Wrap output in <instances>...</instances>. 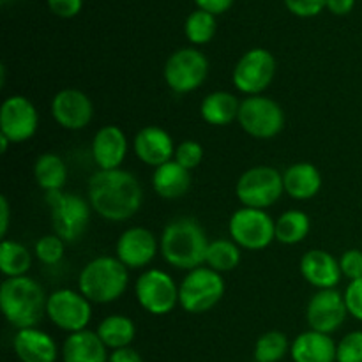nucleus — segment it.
Returning <instances> with one entry per match:
<instances>
[{
    "instance_id": "f257e3e1",
    "label": "nucleus",
    "mask_w": 362,
    "mask_h": 362,
    "mask_svg": "<svg viewBox=\"0 0 362 362\" xmlns=\"http://www.w3.org/2000/svg\"><path fill=\"white\" fill-rule=\"evenodd\" d=\"M87 200L99 218L124 223L141 209L144 187L127 170H98L88 179Z\"/></svg>"
},
{
    "instance_id": "f03ea898",
    "label": "nucleus",
    "mask_w": 362,
    "mask_h": 362,
    "mask_svg": "<svg viewBox=\"0 0 362 362\" xmlns=\"http://www.w3.org/2000/svg\"><path fill=\"white\" fill-rule=\"evenodd\" d=\"M207 233L193 218H175L163 228L159 237V253L163 260L179 271H193L205 265L209 250Z\"/></svg>"
},
{
    "instance_id": "7ed1b4c3",
    "label": "nucleus",
    "mask_w": 362,
    "mask_h": 362,
    "mask_svg": "<svg viewBox=\"0 0 362 362\" xmlns=\"http://www.w3.org/2000/svg\"><path fill=\"white\" fill-rule=\"evenodd\" d=\"M45 288L30 276L6 278L0 285V310L14 329L37 327L46 317Z\"/></svg>"
},
{
    "instance_id": "20e7f679",
    "label": "nucleus",
    "mask_w": 362,
    "mask_h": 362,
    "mask_svg": "<svg viewBox=\"0 0 362 362\" xmlns=\"http://www.w3.org/2000/svg\"><path fill=\"white\" fill-rule=\"evenodd\" d=\"M129 286V269L117 257L103 255L88 262L78 276V290L92 304L119 300Z\"/></svg>"
},
{
    "instance_id": "39448f33",
    "label": "nucleus",
    "mask_w": 362,
    "mask_h": 362,
    "mask_svg": "<svg viewBox=\"0 0 362 362\" xmlns=\"http://www.w3.org/2000/svg\"><path fill=\"white\" fill-rule=\"evenodd\" d=\"M226 283L223 274L207 265L186 272L179 285V306L186 313L204 315L218 306L225 297Z\"/></svg>"
},
{
    "instance_id": "423d86ee",
    "label": "nucleus",
    "mask_w": 362,
    "mask_h": 362,
    "mask_svg": "<svg viewBox=\"0 0 362 362\" xmlns=\"http://www.w3.org/2000/svg\"><path fill=\"white\" fill-rule=\"evenodd\" d=\"M285 193L283 173L274 166L258 165L247 168L235 184V197L243 207L267 211Z\"/></svg>"
},
{
    "instance_id": "0eeeda50",
    "label": "nucleus",
    "mask_w": 362,
    "mask_h": 362,
    "mask_svg": "<svg viewBox=\"0 0 362 362\" xmlns=\"http://www.w3.org/2000/svg\"><path fill=\"white\" fill-rule=\"evenodd\" d=\"M237 122L255 140H272L285 129V112L267 95H250L240 101Z\"/></svg>"
},
{
    "instance_id": "6e6552de",
    "label": "nucleus",
    "mask_w": 362,
    "mask_h": 362,
    "mask_svg": "<svg viewBox=\"0 0 362 362\" xmlns=\"http://www.w3.org/2000/svg\"><path fill=\"white\" fill-rule=\"evenodd\" d=\"M134 297L152 317H166L179 306V285L163 269H145L134 283Z\"/></svg>"
},
{
    "instance_id": "1a4fd4ad",
    "label": "nucleus",
    "mask_w": 362,
    "mask_h": 362,
    "mask_svg": "<svg viewBox=\"0 0 362 362\" xmlns=\"http://www.w3.org/2000/svg\"><path fill=\"white\" fill-rule=\"evenodd\" d=\"M209 59L198 48H180L166 59L163 78L175 94H191L205 83Z\"/></svg>"
},
{
    "instance_id": "9d476101",
    "label": "nucleus",
    "mask_w": 362,
    "mask_h": 362,
    "mask_svg": "<svg viewBox=\"0 0 362 362\" xmlns=\"http://www.w3.org/2000/svg\"><path fill=\"white\" fill-rule=\"evenodd\" d=\"M228 233L240 250L262 251L276 240V221L267 211L240 207L230 216Z\"/></svg>"
},
{
    "instance_id": "9b49d317",
    "label": "nucleus",
    "mask_w": 362,
    "mask_h": 362,
    "mask_svg": "<svg viewBox=\"0 0 362 362\" xmlns=\"http://www.w3.org/2000/svg\"><path fill=\"white\" fill-rule=\"evenodd\" d=\"M46 318L69 334L85 331L92 320V303L80 290L59 288L48 296Z\"/></svg>"
},
{
    "instance_id": "f8f14e48",
    "label": "nucleus",
    "mask_w": 362,
    "mask_h": 362,
    "mask_svg": "<svg viewBox=\"0 0 362 362\" xmlns=\"http://www.w3.org/2000/svg\"><path fill=\"white\" fill-rule=\"evenodd\" d=\"M276 76V59L269 49L251 48L237 60L232 83L246 98L260 95L271 87Z\"/></svg>"
},
{
    "instance_id": "ddd939ff",
    "label": "nucleus",
    "mask_w": 362,
    "mask_h": 362,
    "mask_svg": "<svg viewBox=\"0 0 362 362\" xmlns=\"http://www.w3.org/2000/svg\"><path fill=\"white\" fill-rule=\"evenodd\" d=\"M90 214L92 207L88 200L76 193H64L59 202L49 207L53 233L66 243H78L87 232Z\"/></svg>"
},
{
    "instance_id": "4468645a",
    "label": "nucleus",
    "mask_w": 362,
    "mask_h": 362,
    "mask_svg": "<svg viewBox=\"0 0 362 362\" xmlns=\"http://www.w3.org/2000/svg\"><path fill=\"white\" fill-rule=\"evenodd\" d=\"M39 113L34 103L21 94L9 95L0 106V134L11 144H25L37 133Z\"/></svg>"
},
{
    "instance_id": "2eb2a0df",
    "label": "nucleus",
    "mask_w": 362,
    "mask_h": 362,
    "mask_svg": "<svg viewBox=\"0 0 362 362\" xmlns=\"http://www.w3.org/2000/svg\"><path fill=\"white\" fill-rule=\"evenodd\" d=\"M345 297L336 288L317 290L306 306V322L311 331L324 332L331 336L338 331L346 320Z\"/></svg>"
},
{
    "instance_id": "dca6fc26",
    "label": "nucleus",
    "mask_w": 362,
    "mask_h": 362,
    "mask_svg": "<svg viewBox=\"0 0 362 362\" xmlns=\"http://www.w3.org/2000/svg\"><path fill=\"white\" fill-rule=\"evenodd\" d=\"M159 253V240L145 226H131L124 230L115 244V257L129 271L148 267Z\"/></svg>"
},
{
    "instance_id": "f3484780",
    "label": "nucleus",
    "mask_w": 362,
    "mask_h": 362,
    "mask_svg": "<svg viewBox=\"0 0 362 362\" xmlns=\"http://www.w3.org/2000/svg\"><path fill=\"white\" fill-rule=\"evenodd\" d=\"M49 112H52L53 120L62 129L80 131L90 124L94 117V105L83 90L62 88L53 95L49 103Z\"/></svg>"
},
{
    "instance_id": "a211bd4d",
    "label": "nucleus",
    "mask_w": 362,
    "mask_h": 362,
    "mask_svg": "<svg viewBox=\"0 0 362 362\" xmlns=\"http://www.w3.org/2000/svg\"><path fill=\"white\" fill-rule=\"evenodd\" d=\"M129 151L126 133L119 126L106 124L95 131L90 144V154L99 170H117L124 165Z\"/></svg>"
},
{
    "instance_id": "6ab92c4d",
    "label": "nucleus",
    "mask_w": 362,
    "mask_h": 362,
    "mask_svg": "<svg viewBox=\"0 0 362 362\" xmlns=\"http://www.w3.org/2000/svg\"><path fill=\"white\" fill-rule=\"evenodd\" d=\"M175 147L172 134L159 126L141 127L133 140L134 156L144 165L152 166V168L172 161L175 156Z\"/></svg>"
},
{
    "instance_id": "aec40b11",
    "label": "nucleus",
    "mask_w": 362,
    "mask_h": 362,
    "mask_svg": "<svg viewBox=\"0 0 362 362\" xmlns=\"http://www.w3.org/2000/svg\"><path fill=\"white\" fill-rule=\"evenodd\" d=\"M300 276L317 290H332L339 285L343 274L339 260L325 250H310L299 262Z\"/></svg>"
},
{
    "instance_id": "412c9836",
    "label": "nucleus",
    "mask_w": 362,
    "mask_h": 362,
    "mask_svg": "<svg viewBox=\"0 0 362 362\" xmlns=\"http://www.w3.org/2000/svg\"><path fill=\"white\" fill-rule=\"evenodd\" d=\"M13 349L20 362H55L59 357L55 339L37 327L16 331Z\"/></svg>"
},
{
    "instance_id": "4be33fe9",
    "label": "nucleus",
    "mask_w": 362,
    "mask_h": 362,
    "mask_svg": "<svg viewBox=\"0 0 362 362\" xmlns=\"http://www.w3.org/2000/svg\"><path fill=\"white\" fill-rule=\"evenodd\" d=\"M283 186L292 200H311L322 189V173L313 163H293L283 172Z\"/></svg>"
},
{
    "instance_id": "5701e85b",
    "label": "nucleus",
    "mask_w": 362,
    "mask_h": 362,
    "mask_svg": "<svg viewBox=\"0 0 362 362\" xmlns=\"http://www.w3.org/2000/svg\"><path fill=\"white\" fill-rule=\"evenodd\" d=\"M338 343L329 334L317 331L300 332L290 345L293 362H336Z\"/></svg>"
},
{
    "instance_id": "b1692460",
    "label": "nucleus",
    "mask_w": 362,
    "mask_h": 362,
    "mask_svg": "<svg viewBox=\"0 0 362 362\" xmlns=\"http://www.w3.org/2000/svg\"><path fill=\"white\" fill-rule=\"evenodd\" d=\"M64 362H108V349L95 331L74 332L66 338L62 345Z\"/></svg>"
},
{
    "instance_id": "393cba45",
    "label": "nucleus",
    "mask_w": 362,
    "mask_h": 362,
    "mask_svg": "<svg viewBox=\"0 0 362 362\" xmlns=\"http://www.w3.org/2000/svg\"><path fill=\"white\" fill-rule=\"evenodd\" d=\"M152 187L163 200H179L189 191L191 172L180 166L175 159L154 168Z\"/></svg>"
},
{
    "instance_id": "a878e982",
    "label": "nucleus",
    "mask_w": 362,
    "mask_h": 362,
    "mask_svg": "<svg viewBox=\"0 0 362 362\" xmlns=\"http://www.w3.org/2000/svg\"><path fill=\"white\" fill-rule=\"evenodd\" d=\"M239 98L226 90L211 92L200 103L202 120L214 127H225L235 122L237 117H239Z\"/></svg>"
},
{
    "instance_id": "bb28decb",
    "label": "nucleus",
    "mask_w": 362,
    "mask_h": 362,
    "mask_svg": "<svg viewBox=\"0 0 362 362\" xmlns=\"http://www.w3.org/2000/svg\"><path fill=\"white\" fill-rule=\"evenodd\" d=\"M98 336L106 349L120 350L131 346L136 338V325L126 315H108L98 325Z\"/></svg>"
},
{
    "instance_id": "cd10ccee",
    "label": "nucleus",
    "mask_w": 362,
    "mask_h": 362,
    "mask_svg": "<svg viewBox=\"0 0 362 362\" xmlns=\"http://www.w3.org/2000/svg\"><path fill=\"white\" fill-rule=\"evenodd\" d=\"M34 179L45 193L62 191L67 182V166L55 152H45L34 163Z\"/></svg>"
},
{
    "instance_id": "c85d7f7f",
    "label": "nucleus",
    "mask_w": 362,
    "mask_h": 362,
    "mask_svg": "<svg viewBox=\"0 0 362 362\" xmlns=\"http://www.w3.org/2000/svg\"><path fill=\"white\" fill-rule=\"evenodd\" d=\"M32 257L25 244L18 243V240L4 239L0 243V272L6 278H21L27 276L32 267Z\"/></svg>"
},
{
    "instance_id": "c756f323",
    "label": "nucleus",
    "mask_w": 362,
    "mask_h": 362,
    "mask_svg": "<svg viewBox=\"0 0 362 362\" xmlns=\"http://www.w3.org/2000/svg\"><path fill=\"white\" fill-rule=\"evenodd\" d=\"M311 232V218L303 211L290 209L276 219V240L285 246L303 243Z\"/></svg>"
},
{
    "instance_id": "7c9ffc66",
    "label": "nucleus",
    "mask_w": 362,
    "mask_h": 362,
    "mask_svg": "<svg viewBox=\"0 0 362 362\" xmlns=\"http://www.w3.org/2000/svg\"><path fill=\"white\" fill-rule=\"evenodd\" d=\"M239 244L233 243L232 239H219L211 240L207 250V257H205V265L211 267L212 271L225 274V272H232L239 267L240 260H243V253H240Z\"/></svg>"
},
{
    "instance_id": "2f4dec72",
    "label": "nucleus",
    "mask_w": 362,
    "mask_h": 362,
    "mask_svg": "<svg viewBox=\"0 0 362 362\" xmlns=\"http://www.w3.org/2000/svg\"><path fill=\"white\" fill-rule=\"evenodd\" d=\"M288 338L285 332L269 331L262 334L255 343V361L257 362H279L290 354Z\"/></svg>"
},
{
    "instance_id": "473e14b6",
    "label": "nucleus",
    "mask_w": 362,
    "mask_h": 362,
    "mask_svg": "<svg viewBox=\"0 0 362 362\" xmlns=\"http://www.w3.org/2000/svg\"><path fill=\"white\" fill-rule=\"evenodd\" d=\"M184 34L187 41L193 45L202 46L212 41L216 34V16L204 9H197L186 18L184 23Z\"/></svg>"
},
{
    "instance_id": "72a5a7b5",
    "label": "nucleus",
    "mask_w": 362,
    "mask_h": 362,
    "mask_svg": "<svg viewBox=\"0 0 362 362\" xmlns=\"http://www.w3.org/2000/svg\"><path fill=\"white\" fill-rule=\"evenodd\" d=\"M66 255V240L60 239L57 233L42 235L35 240L34 257L45 265H57L62 262Z\"/></svg>"
},
{
    "instance_id": "f704fd0d",
    "label": "nucleus",
    "mask_w": 362,
    "mask_h": 362,
    "mask_svg": "<svg viewBox=\"0 0 362 362\" xmlns=\"http://www.w3.org/2000/svg\"><path fill=\"white\" fill-rule=\"evenodd\" d=\"M336 362H362V331H352L339 339Z\"/></svg>"
},
{
    "instance_id": "c9c22d12",
    "label": "nucleus",
    "mask_w": 362,
    "mask_h": 362,
    "mask_svg": "<svg viewBox=\"0 0 362 362\" xmlns=\"http://www.w3.org/2000/svg\"><path fill=\"white\" fill-rule=\"evenodd\" d=\"M180 166L193 172L194 168L202 165L204 161V147L194 140H184L175 147V156H173Z\"/></svg>"
},
{
    "instance_id": "e433bc0d",
    "label": "nucleus",
    "mask_w": 362,
    "mask_h": 362,
    "mask_svg": "<svg viewBox=\"0 0 362 362\" xmlns=\"http://www.w3.org/2000/svg\"><path fill=\"white\" fill-rule=\"evenodd\" d=\"M339 267H341L343 278H349L350 281L362 278V251L356 250H346L345 253L339 257Z\"/></svg>"
},
{
    "instance_id": "4c0bfd02",
    "label": "nucleus",
    "mask_w": 362,
    "mask_h": 362,
    "mask_svg": "<svg viewBox=\"0 0 362 362\" xmlns=\"http://www.w3.org/2000/svg\"><path fill=\"white\" fill-rule=\"evenodd\" d=\"M343 297H345V304L350 317L362 322V278L350 281Z\"/></svg>"
},
{
    "instance_id": "58836bf2",
    "label": "nucleus",
    "mask_w": 362,
    "mask_h": 362,
    "mask_svg": "<svg viewBox=\"0 0 362 362\" xmlns=\"http://www.w3.org/2000/svg\"><path fill=\"white\" fill-rule=\"evenodd\" d=\"M285 6L296 16L310 18L320 14L327 6V0H285Z\"/></svg>"
},
{
    "instance_id": "ea45409f",
    "label": "nucleus",
    "mask_w": 362,
    "mask_h": 362,
    "mask_svg": "<svg viewBox=\"0 0 362 362\" xmlns=\"http://www.w3.org/2000/svg\"><path fill=\"white\" fill-rule=\"evenodd\" d=\"M48 6L53 14L60 18H73L81 11L83 0H48Z\"/></svg>"
},
{
    "instance_id": "a19ab883",
    "label": "nucleus",
    "mask_w": 362,
    "mask_h": 362,
    "mask_svg": "<svg viewBox=\"0 0 362 362\" xmlns=\"http://www.w3.org/2000/svg\"><path fill=\"white\" fill-rule=\"evenodd\" d=\"M198 9H204L211 14H223L232 7L233 0H194Z\"/></svg>"
},
{
    "instance_id": "79ce46f5",
    "label": "nucleus",
    "mask_w": 362,
    "mask_h": 362,
    "mask_svg": "<svg viewBox=\"0 0 362 362\" xmlns=\"http://www.w3.org/2000/svg\"><path fill=\"white\" fill-rule=\"evenodd\" d=\"M9 225H11V205L6 194H2V197H0V237H2V240L7 239Z\"/></svg>"
},
{
    "instance_id": "37998d69",
    "label": "nucleus",
    "mask_w": 362,
    "mask_h": 362,
    "mask_svg": "<svg viewBox=\"0 0 362 362\" xmlns=\"http://www.w3.org/2000/svg\"><path fill=\"white\" fill-rule=\"evenodd\" d=\"M108 362H144V359H141V356L136 350L127 346V349L113 350V352L110 354Z\"/></svg>"
},
{
    "instance_id": "c03bdc74",
    "label": "nucleus",
    "mask_w": 362,
    "mask_h": 362,
    "mask_svg": "<svg viewBox=\"0 0 362 362\" xmlns=\"http://www.w3.org/2000/svg\"><path fill=\"white\" fill-rule=\"evenodd\" d=\"M356 6V0H327V9L332 14H338V16H345Z\"/></svg>"
},
{
    "instance_id": "a18cd8bd",
    "label": "nucleus",
    "mask_w": 362,
    "mask_h": 362,
    "mask_svg": "<svg viewBox=\"0 0 362 362\" xmlns=\"http://www.w3.org/2000/svg\"><path fill=\"white\" fill-rule=\"evenodd\" d=\"M9 145H11L9 138H6L4 134H0V152H2V154H6L7 148H9Z\"/></svg>"
}]
</instances>
